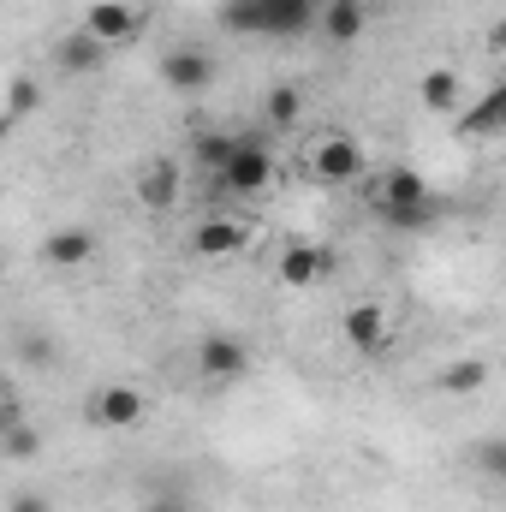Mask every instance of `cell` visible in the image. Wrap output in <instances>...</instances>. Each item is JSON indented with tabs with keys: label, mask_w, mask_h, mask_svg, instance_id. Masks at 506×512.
Returning <instances> with one entry per match:
<instances>
[{
	"label": "cell",
	"mask_w": 506,
	"mask_h": 512,
	"mask_svg": "<svg viewBox=\"0 0 506 512\" xmlns=\"http://www.w3.org/2000/svg\"><path fill=\"white\" fill-rule=\"evenodd\" d=\"M233 149H239V137H233V131H197V137H191V161H197V167H209V173H227Z\"/></svg>",
	"instance_id": "obj_18"
},
{
	"label": "cell",
	"mask_w": 506,
	"mask_h": 512,
	"mask_svg": "<svg viewBox=\"0 0 506 512\" xmlns=\"http://www.w3.org/2000/svg\"><path fill=\"white\" fill-rule=\"evenodd\" d=\"M245 245H251V227L245 221H227V215H215V221H203L191 233V256H203V262H227V256H239Z\"/></svg>",
	"instance_id": "obj_10"
},
{
	"label": "cell",
	"mask_w": 506,
	"mask_h": 512,
	"mask_svg": "<svg viewBox=\"0 0 506 512\" xmlns=\"http://www.w3.org/2000/svg\"><path fill=\"white\" fill-rule=\"evenodd\" d=\"M489 42H495V54H506V18L495 24V36H489Z\"/></svg>",
	"instance_id": "obj_26"
},
{
	"label": "cell",
	"mask_w": 506,
	"mask_h": 512,
	"mask_svg": "<svg viewBox=\"0 0 506 512\" xmlns=\"http://www.w3.org/2000/svg\"><path fill=\"white\" fill-rule=\"evenodd\" d=\"M506 131V84H495L471 114H459V137H495Z\"/></svg>",
	"instance_id": "obj_17"
},
{
	"label": "cell",
	"mask_w": 506,
	"mask_h": 512,
	"mask_svg": "<svg viewBox=\"0 0 506 512\" xmlns=\"http://www.w3.org/2000/svg\"><path fill=\"white\" fill-rule=\"evenodd\" d=\"M84 417H90L96 429H137V423H143V393L126 387V382H114V387H102V393H90Z\"/></svg>",
	"instance_id": "obj_8"
},
{
	"label": "cell",
	"mask_w": 506,
	"mask_h": 512,
	"mask_svg": "<svg viewBox=\"0 0 506 512\" xmlns=\"http://www.w3.org/2000/svg\"><path fill=\"white\" fill-rule=\"evenodd\" d=\"M364 167H370V155H364V143L346 137V131H328V137L310 143V179H316V185H352Z\"/></svg>",
	"instance_id": "obj_3"
},
{
	"label": "cell",
	"mask_w": 506,
	"mask_h": 512,
	"mask_svg": "<svg viewBox=\"0 0 506 512\" xmlns=\"http://www.w3.org/2000/svg\"><path fill=\"white\" fill-rule=\"evenodd\" d=\"M36 102H42L36 78H24V72H18V78L6 84V126H24V120L36 114Z\"/></svg>",
	"instance_id": "obj_21"
},
{
	"label": "cell",
	"mask_w": 506,
	"mask_h": 512,
	"mask_svg": "<svg viewBox=\"0 0 506 512\" xmlns=\"http://www.w3.org/2000/svg\"><path fill=\"white\" fill-rule=\"evenodd\" d=\"M0 447H6V459L12 465H30L36 453H42V441H36V429L18 417V423H0Z\"/></svg>",
	"instance_id": "obj_22"
},
{
	"label": "cell",
	"mask_w": 506,
	"mask_h": 512,
	"mask_svg": "<svg viewBox=\"0 0 506 512\" xmlns=\"http://www.w3.org/2000/svg\"><path fill=\"white\" fill-rule=\"evenodd\" d=\"M102 60H108V42H96L90 30H78V36L60 42V72H66V78H90V72H102Z\"/></svg>",
	"instance_id": "obj_16"
},
{
	"label": "cell",
	"mask_w": 506,
	"mask_h": 512,
	"mask_svg": "<svg viewBox=\"0 0 506 512\" xmlns=\"http://www.w3.org/2000/svg\"><path fill=\"white\" fill-rule=\"evenodd\" d=\"M298 114H304V96H298V84H274V90H268V102H262V120L280 131V126H292Z\"/></svg>",
	"instance_id": "obj_20"
},
{
	"label": "cell",
	"mask_w": 506,
	"mask_h": 512,
	"mask_svg": "<svg viewBox=\"0 0 506 512\" xmlns=\"http://www.w3.org/2000/svg\"><path fill=\"white\" fill-rule=\"evenodd\" d=\"M96 233L90 227H60V233H48L42 239V262L48 268H84V262H96Z\"/></svg>",
	"instance_id": "obj_13"
},
{
	"label": "cell",
	"mask_w": 506,
	"mask_h": 512,
	"mask_svg": "<svg viewBox=\"0 0 506 512\" xmlns=\"http://www.w3.org/2000/svg\"><path fill=\"white\" fill-rule=\"evenodd\" d=\"M280 286H292V292H304V286H316L322 274H334V251H322V245H286L280 256Z\"/></svg>",
	"instance_id": "obj_12"
},
{
	"label": "cell",
	"mask_w": 506,
	"mask_h": 512,
	"mask_svg": "<svg viewBox=\"0 0 506 512\" xmlns=\"http://www.w3.org/2000/svg\"><path fill=\"white\" fill-rule=\"evenodd\" d=\"M483 382H489V364H483V358H459V364H447V370H441V393H453V399L477 393Z\"/></svg>",
	"instance_id": "obj_19"
},
{
	"label": "cell",
	"mask_w": 506,
	"mask_h": 512,
	"mask_svg": "<svg viewBox=\"0 0 506 512\" xmlns=\"http://www.w3.org/2000/svg\"><path fill=\"white\" fill-rule=\"evenodd\" d=\"M471 465H477L483 477L506 483V435H489V441H477V447H471Z\"/></svg>",
	"instance_id": "obj_23"
},
{
	"label": "cell",
	"mask_w": 506,
	"mask_h": 512,
	"mask_svg": "<svg viewBox=\"0 0 506 512\" xmlns=\"http://www.w3.org/2000/svg\"><path fill=\"white\" fill-rule=\"evenodd\" d=\"M197 370H203V382H239L251 370V346L233 340V334H203L197 340Z\"/></svg>",
	"instance_id": "obj_6"
},
{
	"label": "cell",
	"mask_w": 506,
	"mask_h": 512,
	"mask_svg": "<svg viewBox=\"0 0 506 512\" xmlns=\"http://www.w3.org/2000/svg\"><path fill=\"white\" fill-rule=\"evenodd\" d=\"M179 191H185V173H179V161H173V155L143 161V173H137V203H143L149 215H167V209L179 203Z\"/></svg>",
	"instance_id": "obj_7"
},
{
	"label": "cell",
	"mask_w": 506,
	"mask_h": 512,
	"mask_svg": "<svg viewBox=\"0 0 506 512\" xmlns=\"http://www.w3.org/2000/svg\"><path fill=\"white\" fill-rule=\"evenodd\" d=\"M322 6L328 0H227L221 24L239 36H304L322 30Z\"/></svg>",
	"instance_id": "obj_1"
},
{
	"label": "cell",
	"mask_w": 506,
	"mask_h": 512,
	"mask_svg": "<svg viewBox=\"0 0 506 512\" xmlns=\"http://www.w3.org/2000/svg\"><path fill=\"white\" fill-rule=\"evenodd\" d=\"M6 512H54V507H48V495H42V489H18Z\"/></svg>",
	"instance_id": "obj_24"
},
{
	"label": "cell",
	"mask_w": 506,
	"mask_h": 512,
	"mask_svg": "<svg viewBox=\"0 0 506 512\" xmlns=\"http://www.w3.org/2000/svg\"><path fill=\"white\" fill-rule=\"evenodd\" d=\"M376 215L387 227H399V233L435 227V191H429V179L417 167H387L376 185Z\"/></svg>",
	"instance_id": "obj_2"
},
{
	"label": "cell",
	"mask_w": 506,
	"mask_h": 512,
	"mask_svg": "<svg viewBox=\"0 0 506 512\" xmlns=\"http://www.w3.org/2000/svg\"><path fill=\"white\" fill-rule=\"evenodd\" d=\"M143 512H191V507H185L179 495H149V501H143Z\"/></svg>",
	"instance_id": "obj_25"
},
{
	"label": "cell",
	"mask_w": 506,
	"mask_h": 512,
	"mask_svg": "<svg viewBox=\"0 0 506 512\" xmlns=\"http://www.w3.org/2000/svg\"><path fill=\"white\" fill-rule=\"evenodd\" d=\"M155 72H161V84L179 90V96H203V90L215 84V60H209L203 48H167Z\"/></svg>",
	"instance_id": "obj_5"
},
{
	"label": "cell",
	"mask_w": 506,
	"mask_h": 512,
	"mask_svg": "<svg viewBox=\"0 0 506 512\" xmlns=\"http://www.w3.org/2000/svg\"><path fill=\"white\" fill-rule=\"evenodd\" d=\"M340 334H346L352 352L381 358V352H387V316H381V304H352V310L340 316Z\"/></svg>",
	"instance_id": "obj_11"
},
{
	"label": "cell",
	"mask_w": 506,
	"mask_h": 512,
	"mask_svg": "<svg viewBox=\"0 0 506 512\" xmlns=\"http://www.w3.org/2000/svg\"><path fill=\"white\" fill-rule=\"evenodd\" d=\"M364 24H370V6H364V0H328V6H322V36L340 42V48L358 42Z\"/></svg>",
	"instance_id": "obj_15"
},
{
	"label": "cell",
	"mask_w": 506,
	"mask_h": 512,
	"mask_svg": "<svg viewBox=\"0 0 506 512\" xmlns=\"http://www.w3.org/2000/svg\"><path fill=\"white\" fill-rule=\"evenodd\" d=\"M268 179H274V149H268L262 137H239V149H233L221 185H227L233 197H256V191H268Z\"/></svg>",
	"instance_id": "obj_4"
},
{
	"label": "cell",
	"mask_w": 506,
	"mask_h": 512,
	"mask_svg": "<svg viewBox=\"0 0 506 512\" xmlns=\"http://www.w3.org/2000/svg\"><path fill=\"white\" fill-rule=\"evenodd\" d=\"M417 102H423L429 114H459V102H465V78H459L453 66H429L423 84H417Z\"/></svg>",
	"instance_id": "obj_14"
},
{
	"label": "cell",
	"mask_w": 506,
	"mask_h": 512,
	"mask_svg": "<svg viewBox=\"0 0 506 512\" xmlns=\"http://www.w3.org/2000/svg\"><path fill=\"white\" fill-rule=\"evenodd\" d=\"M84 30H90L96 42L120 48V42H131V36L143 30V12L126 6V0H90V6H84Z\"/></svg>",
	"instance_id": "obj_9"
}]
</instances>
